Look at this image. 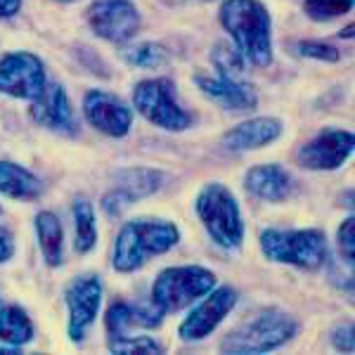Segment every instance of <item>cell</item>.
Wrapping results in <instances>:
<instances>
[{
	"mask_svg": "<svg viewBox=\"0 0 355 355\" xmlns=\"http://www.w3.org/2000/svg\"><path fill=\"white\" fill-rule=\"evenodd\" d=\"M218 17L246 62L261 69L270 64L272 19L261 0H223Z\"/></svg>",
	"mask_w": 355,
	"mask_h": 355,
	"instance_id": "6da1fadb",
	"label": "cell"
},
{
	"mask_svg": "<svg viewBox=\"0 0 355 355\" xmlns=\"http://www.w3.org/2000/svg\"><path fill=\"white\" fill-rule=\"evenodd\" d=\"M180 242V230L164 218H135L121 227L114 244V270L135 272L152 256H162Z\"/></svg>",
	"mask_w": 355,
	"mask_h": 355,
	"instance_id": "7a4b0ae2",
	"label": "cell"
},
{
	"mask_svg": "<svg viewBox=\"0 0 355 355\" xmlns=\"http://www.w3.org/2000/svg\"><path fill=\"white\" fill-rule=\"evenodd\" d=\"M299 322L289 313L279 308H268V311L256 313L254 318L239 322L223 336L220 351L232 355H263L275 348L284 346L296 336Z\"/></svg>",
	"mask_w": 355,
	"mask_h": 355,
	"instance_id": "3957f363",
	"label": "cell"
},
{
	"mask_svg": "<svg viewBox=\"0 0 355 355\" xmlns=\"http://www.w3.org/2000/svg\"><path fill=\"white\" fill-rule=\"evenodd\" d=\"M197 216L209 237L223 249H239L244 239V220L234 194L223 182H209L194 202Z\"/></svg>",
	"mask_w": 355,
	"mask_h": 355,
	"instance_id": "277c9868",
	"label": "cell"
},
{
	"mask_svg": "<svg viewBox=\"0 0 355 355\" xmlns=\"http://www.w3.org/2000/svg\"><path fill=\"white\" fill-rule=\"evenodd\" d=\"M218 277L202 266H178L166 268L152 284V303L164 315L178 313L182 308L192 306L202 296L216 287Z\"/></svg>",
	"mask_w": 355,
	"mask_h": 355,
	"instance_id": "5b68a950",
	"label": "cell"
},
{
	"mask_svg": "<svg viewBox=\"0 0 355 355\" xmlns=\"http://www.w3.org/2000/svg\"><path fill=\"white\" fill-rule=\"evenodd\" d=\"M261 251L268 261L318 270L329 261L327 237L320 230H266L261 232Z\"/></svg>",
	"mask_w": 355,
	"mask_h": 355,
	"instance_id": "8992f818",
	"label": "cell"
},
{
	"mask_svg": "<svg viewBox=\"0 0 355 355\" xmlns=\"http://www.w3.org/2000/svg\"><path fill=\"white\" fill-rule=\"evenodd\" d=\"M133 105L147 121L164 130H185L192 125V116L178 105L171 78L140 81L133 90Z\"/></svg>",
	"mask_w": 355,
	"mask_h": 355,
	"instance_id": "52a82bcc",
	"label": "cell"
},
{
	"mask_svg": "<svg viewBox=\"0 0 355 355\" xmlns=\"http://www.w3.org/2000/svg\"><path fill=\"white\" fill-rule=\"evenodd\" d=\"M64 303L69 308V339L81 343L88 329L95 324L102 306V279L95 272L73 277L64 289Z\"/></svg>",
	"mask_w": 355,
	"mask_h": 355,
	"instance_id": "ba28073f",
	"label": "cell"
},
{
	"mask_svg": "<svg viewBox=\"0 0 355 355\" xmlns=\"http://www.w3.org/2000/svg\"><path fill=\"white\" fill-rule=\"evenodd\" d=\"M88 24L95 36L125 43L140 28V12L130 0H95L88 8Z\"/></svg>",
	"mask_w": 355,
	"mask_h": 355,
	"instance_id": "9c48e42d",
	"label": "cell"
},
{
	"mask_svg": "<svg viewBox=\"0 0 355 355\" xmlns=\"http://www.w3.org/2000/svg\"><path fill=\"white\" fill-rule=\"evenodd\" d=\"M234 306H237V291L232 287H214L206 294V299L197 303L190 315L182 320L178 334L182 341H202L209 334H214L216 327L232 313Z\"/></svg>",
	"mask_w": 355,
	"mask_h": 355,
	"instance_id": "30bf717a",
	"label": "cell"
},
{
	"mask_svg": "<svg viewBox=\"0 0 355 355\" xmlns=\"http://www.w3.org/2000/svg\"><path fill=\"white\" fill-rule=\"evenodd\" d=\"M45 83V67L33 53H10L0 60V93L33 100Z\"/></svg>",
	"mask_w": 355,
	"mask_h": 355,
	"instance_id": "8fae6325",
	"label": "cell"
},
{
	"mask_svg": "<svg viewBox=\"0 0 355 355\" xmlns=\"http://www.w3.org/2000/svg\"><path fill=\"white\" fill-rule=\"evenodd\" d=\"M353 133L341 128L322 130L301 147L296 159L308 171H336L353 154Z\"/></svg>",
	"mask_w": 355,
	"mask_h": 355,
	"instance_id": "7c38bea8",
	"label": "cell"
},
{
	"mask_svg": "<svg viewBox=\"0 0 355 355\" xmlns=\"http://www.w3.org/2000/svg\"><path fill=\"white\" fill-rule=\"evenodd\" d=\"M164 185V173L154 168H125L119 173V182L112 192L105 194L102 199V209L116 218L121 216L128 206H133L137 199L150 197Z\"/></svg>",
	"mask_w": 355,
	"mask_h": 355,
	"instance_id": "4fadbf2b",
	"label": "cell"
},
{
	"mask_svg": "<svg viewBox=\"0 0 355 355\" xmlns=\"http://www.w3.org/2000/svg\"><path fill=\"white\" fill-rule=\"evenodd\" d=\"M31 119L43 128L60 135H76L78 125L67 90L60 83H45V88L31 100Z\"/></svg>",
	"mask_w": 355,
	"mask_h": 355,
	"instance_id": "5bb4252c",
	"label": "cell"
},
{
	"mask_svg": "<svg viewBox=\"0 0 355 355\" xmlns=\"http://www.w3.org/2000/svg\"><path fill=\"white\" fill-rule=\"evenodd\" d=\"M83 114L95 125L100 133L110 137H123L128 135L133 125V112L123 100L116 95L105 93V90H90L83 100Z\"/></svg>",
	"mask_w": 355,
	"mask_h": 355,
	"instance_id": "9a60e30c",
	"label": "cell"
},
{
	"mask_svg": "<svg viewBox=\"0 0 355 355\" xmlns=\"http://www.w3.org/2000/svg\"><path fill=\"white\" fill-rule=\"evenodd\" d=\"M194 81H197L199 90H202L206 97H211L214 102H218L223 110L244 112V110H254V107L259 105V95H256L254 85L239 81V76L220 73L218 78L197 76Z\"/></svg>",
	"mask_w": 355,
	"mask_h": 355,
	"instance_id": "2e32d148",
	"label": "cell"
},
{
	"mask_svg": "<svg viewBox=\"0 0 355 355\" xmlns=\"http://www.w3.org/2000/svg\"><path fill=\"white\" fill-rule=\"evenodd\" d=\"M282 130H284V125L279 119L256 116V119H249V121L237 123L234 128L227 130V133L223 135L220 145L225 147L227 152L259 150V147H266L277 140V137L282 135Z\"/></svg>",
	"mask_w": 355,
	"mask_h": 355,
	"instance_id": "e0dca14e",
	"label": "cell"
},
{
	"mask_svg": "<svg viewBox=\"0 0 355 355\" xmlns=\"http://www.w3.org/2000/svg\"><path fill=\"white\" fill-rule=\"evenodd\" d=\"M244 187L263 202H282L291 192V175L279 164H263L246 171Z\"/></svg>",
	"mask_w": 355,
	"mask_h": 355,
	"instance_id": "ac0fdd59",
	"label": "cell"
},
{
	"mask_svg": "<svg viewBox=\"0 0 355 355\" xmlns=\"http://www.w3.org/2000/svg\"><path fill=\"white\" fill-rule=\"evenodd\" d=\"M0 192L12 199H36L43 192V182L24 166L0 159Z\"/></svg>",
	"mask_w": 355,
	"mask_h": 355,
	"instance_id": "d6986e66",
	"label": "cell"
},
{
	"mask_svg": "<svg viewBox=\"0 0 355 355\" xmlns=\"http://www.w3.org/2000/svg\"><path fill=\"white\" fill-rule=\"evenodd\" d=\"M36 234L45 263L50 268L62 266L64 263V227L53 211H41L36 216Z\"/></svg>",
	"mask_w": 355,
	"mask_h": 355,
	"instance_id": "ffe728a7",
	"label": "cell"
},
{
	"mask_svg": "<svg viewBox=\"0 0 355 355\" xmlns=\"http://www.w3.org/2000/svg\"><path fill=\"white\" fill-rule=\"evenodd\" d=\"M33 339V322L19 306H0V341L12 348L24 346Z\"/></svg>",
	"mask_w": 355,
	"mask_h": 355,
	"instance_id": "44dd1931",
	"label": "cell"
},
{
	"mask_svg": "<svg viewBox=\"0 0 355 355\" xmlns=\"http://www.w3.org/2000/svg\"><path fill=\"white\" fill-rule=\"evenodd\" d=\"M73 232H76V251L88 254L97 244V223L95 211L88 199H76L73 202Z\"/></svg>",
	"mask_w": 355,
	"mask_h": 355,
	"instance_id": "7402d4cb",
	"label": "cell"
},
{
	"mask_svg": "<svg viewBox=\"0 0 355 355\" xmlns=\"http://www.w3.org/2000/svg\"><path fill=\"white\" fill-rule=\"evenodd\" d=\"M123 60L137 69H159L168 64V50L157 43H137L123 50Z\"/></svg>",
	"mask_w": 355,
	"mask_h": 355,
	"instance_id": "603a6c76",
	"label": "cell"
},
{
	"mask_svg": "<svg viewBox=\"0 0 355 355\" xmlns=\"http://www.w3.org/2000/svg\"><path fill=\"white\" fill-rule=\"evenodd\" d=\"M107 348L112 353H121V355H133V353H142V355H154V353H164V346L157 339L147 334L133 336V334H119V336H110L107 341Z\"/></svg>",
	"mask_w": 355,
	"mask_h": 355,
	"instance_id": "cb8c5ba5",
	"label": "cell"
},
{
	"mask_svg": "<svg viewBox=\"0 0 355 355\" xmlns=\"http://www.w3.org/2000/svg\"><path fill=\"white\" fill-rule=\"evenodd\" d=\"M353 0H303V10L315 21H329L351 12Z\"/></svg>",
	"mask_w": 355,
	"mask_h": 355,
	"instance_id": "d4e9b609",
	"label": "cell"
},
{
	"mask_svg": "<svg viewBox=\"0 0 355 355\" xmlns=\"http://www.w3.org/2000/svg\"><path fill=\"white\" fill-rule=\"evenodd\" d=\"M336 242H339L341 259L346 261L348 266H353V254H355V218L353 216H348V218L341 223Z\"/></svg>",
	"mask_w": 355,
	"mask_h": 355,
	"instance_id": "484cf974",
	"label": "cell"
},
{
	"mask_svg": "<svg viewBox=\"0 0 355 355\" xmlns=\"http://www.w3.org/2000/svg\"><path fill=\"white\" fill-rule=\"evenodd\" d=\"M299 53L303 57H313L320 62H339V50L329 43H318V41H301L299 43Z\"/></svg>",
	"mask_w": 355,
	"mask_h": 355,
	"instance_id": "4316f807",
	"label": "cell"
},
{
	"mask_svg": "<svg viewBox=\"0 0 355 355\" xmlns=\"http://www.w3.org/2000/svg\"><path fill=\"white\" fill-rule=\"evenodd\" d=\"M331 346L336 348V351H341V353H353V348H355V339H353V324L348 322V324H339L334 331H331Z\"/></svg>",
	"mask_w": 355,
	"mask_h": 355,
	"instance_id": "83f0119b",
	"label": "cell"
},
{
	"mask_svg": "<svg viewBox=\"0 0 355 355\" xmlns=\"http://www.w3.org/2000/svg\"><path fill=\"white\" fill-rule=\"evenodd\" d=\"M15 254V239L5 227H0V263L10 261Z\"/></svg>",
	"mask_w": 355,
	"mask_h": 355,
	"instance_id": "f1b7e54d",
	"label": "cell"
},
{
	"mask_svg": "<svg viewBox=\"0 0 355 355\" xmlns=\"http://www.w3.org/2000/svg\"><path fill=\"white\" fill-rule=\"evenodd\" d=\"M21 10V0H0V19L15 17Z\"/></svg>",
	"mask_w": 355,
	"mask_h": 355,
	"instance_id": "f546056e",
	"label": "cell"
},
{
	"mask_svg": "<svg viewBox=\"0 0 355 355\" xmlns=\"http://www.w3.org/2000/svg\"><path fill=\"white\" fill-rule=\"evenodd\" d=\"M351 38L353 36V24H348V28H343V33H341V38Z\"/></svg>",
	"mask_w": 355,
	"mask_h": 355,
	"instance_id": "4dcf8cb0",
	"label": "cell"
},
{
	"mask_svg": "<svg viewBox=\"0 0 355 355\" xmlns=\"http://www.w3.org/2000/svg\"><path fill=\"white\" fill-rule=\"evenodd\" d=\"M60 3H73V0H60Z\"/></svg>",
	"mask_w": 355,
	"mask_h": 355,
	"instance_id": "1f68e13d",
	"label": "cell"
}]
</instances>
